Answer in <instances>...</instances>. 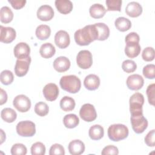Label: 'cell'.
<instances>
[{
  "label": "cell",
  "mask_w": 155,
  "mask_h": 155,
  "mask_svg": "<svg viewBox=\"0 0 155 155\" xmlns=\"http://www.w3.org/2000/svg\"><path fill=\"white\" fill-rule=\"evenodd\" d=\"M74 38L76 44L81 46L88 45L97 40V33L94 24L86 25L84 28L76 30Z\"/></svg>",
  "instance_id": "6da1fadb"
},
{
  "label": "cell",
  "mask_w": 155,
  "mask_h": 155,
  "mask_svg": "<svg viewBox=\"0 0 155 155\" xmlns=\"http://www.w3.org/2000/svg\"><path fill=\"white\" fill-rule=\"evenodd\" d=\"M62 89L70 93H78L81 87V80L75 75H67L62 76L59 81Z\"/></svg>",
  "instance_id": "7a4b0ae2"
},
{
  "label": "cell",
  "mask_w": 155,
  "mask_h": 155,
  "mask_svg": "<svg viewBox=\"0 0 155 155\" xmlns=\"http://www.w3.org/2000/svg\"><path fill=\"white\" fill-rule=\"evenodd\" d=\"M128 133L129 131L127 127L121 124L111 125L108 128V136L109 139L115 142L127 138Z\"/></svg>",
  "instance_id": "3957f363"
},
{
  "label": "cell",
  "mask_w": 155,
  "mask_h": 155,
  "mask_svg": "<svg viewBox=\"0 0 155 155\" xmlns=\"http://www.w3.org/2000/svg\"><path fill=\"white\" fill-rule=\"evenodd\" d=\"M130 111L131 114L143 113L142 106L144 104V97L140 93H134L130 98Z\"/></svg>",
  "instance_id": "277c9868"
},
{
  "label": "cell",
  "mask_w": 155,
  "mask_h": 155,
  "mask_svg": "<svg viewBox=\"0 0 155 155\" xmlns=\"http://www.w3.org/2000/svg\"><path fill=\"white\" fill-rule=\"evenodd\" d=\"M131 124L133 131L137 134L142 133L148 127V120L143 113L131 114Z\"/></svg>",
  "instance_id": "5b68a950"
},
{
  "label": "cell",
  "mask_w": 155,
  "mask_h": 155,
  "mask_svg": "<svg viewBox=\"0 0 155 155\" xmlns=\"http://www.w3.org/2000/svg\"><path fill=\"white\" fill-rule=\"evenodd\" d=\"M16 128L17 133L22 137H31L36 133L35 124L30 120L19 122Z\"/></svg>",
  "instance_id": "8992f818"
},
{
  "label": "cell",
  "mask_w": 155,
  "mask_h": 155,
  "mask_svg": "<svg viewBox=\"0 0 155 155\" xmlns=\"http://www.w3.org/2000/svg\"><path fill=\"white\" fill-rule=\"evenodd\" d=\"M76 63L82 69L89 68L93 64L92 54L87 50H81L77 54Z\"/></svg>",
  "instance_id": "52a82bcc"
},
{
  "label": "cell",
  "mask_w": 155,
  "mask_h": 155,
  "mask_svg": "<svg viewBox=\"0 0 155 155\" xmlns=\"http://www.w3.org/2000/svg\"><path fill=\"white\" fill-rule=\"evenodd\" d=\"M80 117L86 122H92L97 117V113L94 107L90 104H84L79 111Z\"/></svg>",
  "instance_id": "ba28073f"
},
{
  "label": "cell",
  "mask_w": 155,
  "mask_h": 155,
  "mask_svg": "<svg viewBox=\"0 0 155 155\" xmlns=\"http://www.w3.org/2000/svg\"><path fill=\"white\" fill-rule=\"evenodd\" d=\"M13 104L15 108L21 113L27 112L31 107L30 99L24 94L16 96L13 99Z\"/></svg>",
  "instance_id": "9c48e42d"
},
{
  "label": "cell",
  "mask_w": 155,
  "mask_h": 155,
  "mask_svg": "<svg viewBox=\"0 0 155 155\" xmlns=\"http://www.w3.org/2000/svg\"><path fill=\"white\" fill-rule=\"evenodd\" d=\"M31 62V58L29 56L25 59H17L15 66V73L16 76L22 77L25 76L28 71Z\"/></svg>",
  "instance_id": "30bf717a"
},
{
  "label": "cell",
  "mask_w": 155,
  "mask_h": 155,
  "mask_svg": "<svg viewBox=\"0 0 155 155\" xmlns=\"http://www.w3.org/2000/svg\"><path fill=\"white\" fill-rule=\"evenodd\" d=\"M42 92L47 101H53L57 99L59 95V88L56 84L49 83L44 86Z\"/></svg>",
  "instance_id": "8fae6325"
},
{
  "label": "cell",
  "mask_w": 155,
  "mask_h": 155,
  "mask_svg": "<svg viewBox=\"0 0 155 155\" xmlns=\"http://www.w3.org/2000/svg\"><path fill=\"white\" fill-rule=\"evenodd\" d=\"M128 88L131 90H140L143 85V78L138 74H133L127 78L126 81Z\"/></svg>",
  "instance_id": "7c38bea8"
},
{
  "label": "cell",
  "mask_w": 155,
  "mask_h": 155,
  "mask_svg": "<svg viewBox=\"0 0 155 155\" xmlns=\"http://www.w3.org/2000/svg\"><path fill=\"white\" fill-rule=\"evenodd\" d=\"M1 36L0 41L2 42L8 44L12 42L16 38V33L15 30L10 27H4L2 25L0 26Z\"/></svg>",
  "instance_id": "4fadbf2b"
},
{
  "label": "cell",
  "mask_w": 155,
  "mask_h": 155,
  "mask_svg": "<svg viewBox=\"0 0 155 155\" xmlns=\"http://www.w3.org/2000/svg\"><path fill=\"white\" fill-rule=\"evenodd\" d=\"M15 56L18 59H25L30 56V48L25 42H19L17 44L13 50Z\"/></svg>",
  "instance_id": "5bb4252c"
},
{
  "label": "cell",
  "mask_w": 155,
  "mask_h": 155,
  "mask_svg": "<svg viewBox=\"0 0 155 155\" xmlns=\"http://www.w3.org/2000/svg\"><path fill=\"white\" fill-rule=\"evenodd\" d=\"M54 42L60 48H65L70 42V38L68 33L64 30H59L56 32L54 36Z\"/></svg>",
  "instance_id": "9a60e30c"
},
{
  "label": "cell",
  "mask_w": 155,
  "mask_h": 155,
  "mask_svg": "<svg viewBox=\"0 0 155 155\" xmlns=\"http://www.w3.org/2000/svg\"><path fill=\"white\" fill-rule=\"evenodd\" d=\"M37 17L43 21L51 20L54 16V10L49 5H42L37 10Z\"/></svg>",
  "instance_id": "2e32d148"
},
{
  "label": "cell",
  "mask_w": 155,
  "mask_h": 155,
  "mask_svg": "<svg viewBox=\"0 0 155 155\" xmlns=\"http://www.w3.org/2000/svg\"><path fill=\"white\" fill-rule=\"evenodd\" d=\"M53 67L59 73L66 71L70 67V61L65 56L58 57L53 62Z\"/></svg>",
  "instance_id": "e0dca14e"
},
{
  "label": "cell",
  "mask_w": 155,
  "mask_h": 155,
  "mask_svg": "<svg viewBox=\"0 0 155 155\" xmlns=\"http://www.w3.org/2000/svg\"><path fill=\"white\" fill-rule=\"evenodd\" d=\"M84 85L88 90H95L100 85V79L96 74H90L85 78Z\"/></svg>",
  "instance_id": "ac0fdd59"
},
{
  "label": "cell",
  "mask_w": 155,
  "mask_h": 155,
  "mask_svg": "<svg viewBox=\"0 0 155 155\" xmlns=\"http://www.w3.org/2000/svg\"><path fill=\"white\" fill-rule=\"evenodd\" d=\"M125 12L129 16L136 18L141 15L142 12V7L139 2L132 1L127 5Z\"/></svg>",
  "instance_id": "d6986e66"
},
{
  "label": "cell",
  "mask_w": 155,
  "mask_h": 155,
  "mask_svg": "<svg viewBox=\"0 0 155 155\" xmlns=\"http://www.w3.org/2000/svg\"><path fill=\"white\" fill-rule=\"evenodd\" d=\"M69 153L72 155H80L85 151V145L82 141L75 139L71 141L68 144Z\"/></svg>",
  "instance_id": "ffe728a7"
},
{
  "label": "cell",
  "mask_w": 155,
  "mask_h": 155,
  "mask_svg": "<svg viewBox=\"0 0 155 155\" xmlns=\"http://www.w3.org/2000/svg\"><path fill=\"white\" fill-rule=\"evenodd\" d=\"M97 33V39L99 41H104L107 39L110 35V29L104 23L99 22L94 24Z\"/></svg>",
  "instance_id": "44dd1931"
},
{
  "label": "cell",
  "mask_w": 155,
  "mask_h": 155,
  "mask_svg": "<svg viewBox=\"0 0 155 155\" xmlns=\"http://www.w3.org/2000/svg\"><path fill=\"white\" fill-rule=\"evenodd\" d=\"M55 6L62 14H68L73 10V3L70 0H56Z\"/></svg>",
  "instance_id": "7402d4cb"
},
{
  "label": "cell",
  "mask_w": 155,
  "mask_h": 155,
  "mask_svg": "<svg viewBox=\"0 0 155 155\" xmlns=\"http://www.w3.org/2000/svg\"><path fill=\"white\" fill-rule=\"evenodd\" d=\"M89 12L90 16L95 19H99L102 18L105 13L106 9L104 6L101 4H93L89 9Z\"/></svg>",
  "instance_id": "603a6c76"
},
{
  "label": "cell",
  "mask_w": 155,
  "mask_h": 155,
  "mask_svg": "<svg viewBox=\"0 0 155 155\" xmlns=\"http://www.w3.org/2000/svg\"><path fill=\"white\" fill-rule=\"evenodd\" d=\"M56 52V49L49 42H46L43 44L39 49V53L42 57L45 59H48L51 58Z\"/></svg>",
  "instance_id": "cb8c5ba5"
},
{
  "label": "cell",
  "mask_w": 155,
  "mask_h": 155,
  "mask_svg": "<svg viewBox=\"0 0 155 155\" xmlns=\"http://www.w3.org/2000/svg\"><path fill=\"white\" fill-rule=\"evenodd\" d=\"M140 50H141V48L139 44H137V43L126 44V46L125 48V54L130 58H134L137 57L139 54Z\"/></svg>",
  "instance_id": "d4e9b609"
},
{
  "label": "cell",
  "mask_w": 155,
  "mask_h": 155,
  "mask_svg": "<svg viewBox=\"0 0 155 155\" xmlns=\"http://www.w3.org/2000/svg\"><path fill=\"white\" fill-rule=\"evenodd\" d=\"M88 134L92 140H99L104 136V128L100 125H94L90 128Z\"/></svg>",
  "instance_id": "484cf974"
},
{
  "label": "cell",
  "mask_w": 155,
  "mask_h": 155,
  "mask_svg": "<svg viewBox=\"0 0 155 155\" xmlns=\"http://www.w3.org/2000/svg\"><path fill=\"white\" fill-rule=\"evenodd\" d=\"M116 28L120 31L128 30L131 27V22L128 18L125 17H119L114 21Z\"/></svg>",
  "instance_id": "4316f807"
},
{
  "label": "cell",
  "mask_w": 155,
  "mask_h": 155,
  "mask_svg": "<svg viewBox=\"0 0 155 155\" xmlns=\"http://www.w3.org/2000/svg\"><path fill=\"white\" fill-rule=\"evenodd\" d=\"M36 36L40 40L48 39L51 34L50 27L47 25H40L36 29Z\"/></svg>",
  "instance_id": "83f0119b"
},
{
  "label": "cell",
  "mask_w": 155,
  "mask_h": 155,
  "mask_svg": "<svg viewBox=\"0 0 155 155\" xmlns=\"http://www.w3.org/2000/svg\"><path fill=\"white\" fill-rule=\"evenodd\" d=\"M1 117L5 122L12 123L16 120L17 114L13 109L11 108H5L1 111Z\"/></svg>",
  "instance_id": "f1b7e54d"
},
{
  "label": "cell",
  "mask_w": 155,
  "mask_h": 155,
  "mask_svg": "<svg viewBox=\"0 0 155 155\" xmlns=\"http://www.w3.org/2000/svg\"><path fill=\"white\" fill-rule=\"evenodd\" d=\"M75 101L71 97L65 96L63 97L60 101V107L64 111H72L75 107Z\"/></svg>",
  "instance_id": "f546056e"
},
{
  "label": "cell",
  "mask_w": 155,
  "mask_h": 155,
  "mask_svg": "<svg viewBox=\"0 0 155 155\" xmlns=\"http://www.w3.org/2000/svg\"><path fill=\"white\" fill-rule=\"evenodd\" d=\"M63 123L65 127L68 128H75L79 123L78 117L74 114H68L64 116Z\"/></svg>",
  "instance_id": "4dcf8cb0"
},
{
  "label": "cell",
  "mask_w": 155,
  "mask_h": 155,
  "mask_svg": "<svg viewBox=\"0 0 155 155\" xmlns=\"http://www.w3.org/2000/svg\"><path fill=\"white\" fill-rule=\"evenodd\" d=\"M13 18V13L7 6L1 7L0 10V19L3 23L7 24L12 21Z\"/></svg>",
  "instance_id": "1f68e13d"
},
{
  "label": "cell",
  "mask_w": 155,
  "mask_h": 155,
  "mask_svg": "<svg viewBox=\"0 0 155 155\" xmlns=\"http://www.w3.org/2000/svg\"><path fill=\"white\" fill-rule=\"evenodd\" d=\"M49 111L48 105L44 102H39L35 106V112L39 116H46Z\"/></svg>",
  "instance_id": "d6a6232c"
},
{
  "label": "cell",
  "mask_w": 155,
  "mask_h": 155,
  "mask_svg": "<svg viewBox=\"0 0 155 155\" xmlns=\"http://www.w3.org/2000/svg\"><path fill=\"white\" fill-rule=\"evenodd\" d=\"M1 82L2 84L7 85L11 84L14 79V76L13 73L8 70H5L2 71L0 75Z\"/></svg>",
  "instance_id": "836d02e7"
},
{
  "label": "cell",
  "mask_w": 155,
  "mask_h": 155,
  "mask_svg": "<svg viewBox=\"0 0 155 155\" xmlns=\"http://www.w3.org/2000/svg\"><path fill=\"white\" fill-rule=\"evenodd\" d=\"M45 150V145L40 142H35L31 147V154L32 155H44Z\"/></svg>",
  "instance_id": "e575fe53"
},
{
  "label": "cell",
  "mask_w": 155,
  "mask_h": 155,
  "mask_svg": "<svg viewBox=\"0 0 155 155\" xmlns=\"http://www.w3.org/2000/svg\"><path fill=\"white\" fill-rule=\"evenodd\" d=\"M27 152V148L22 143H15L11 148V154L12 155H25Z\"/></svg>",
  "instance_id": "d590c367"
},
{
  "label": "cell",
  "mask_w": 155,
  "mask_h": 155,
  "mask_svg": "<svg viewBox=\"0 0 155 155\" xmlns=\"http://www.w3.org/2000/svg\"><path fill=\"white\" fill-rule=\"evenodd\" d=\"M122 2L121 0H106L105 3L107 6V10L120 12Z\"/></svg>",
  "instance_id": "8d00e7d4"
},
{
  "label": "cell",
  "mask_w": 155,
  "mask_h": 155,
  "mask_svg": "<svg viewBox=\"0 0 155 155\" xmlns=\"http://www.w3.org/2000/svg\"><path fill=\"white\" fill-rule=\"evenodd\" d=\"M123 70L128 73L134 72L137 68V65L134 61L130 59L124 61L122 64Z\"/></svg>",
  "instance_id": "74e56055"
},
{
  "label": "cell",
  "mask_w": 155,
  "mask_h": 155,
  "mask_svg": "<svg viewBox=\"0 0 155 155\" xmlns=\"http://www.w3.org/2000/svg\"><path fill=\"white\" fill-rule=\"evenodd\" d=\"M143 74L147 79H154L155 78V65L152 64L145 65L143 68Z\"/></svg>",
  "instance_id": "f35d334b"
},
{
  "label": "cell",
  "mask_w": 155,
  "mask_h": 155,
  "mask_svg": "<svg viewBox=\"0 0 155 155\" xmlns=\"http://www.w3.org/2000/svg\"><path fill=\"white\" fill-rule=\"evenodd\" d=\"M155 52L153 47H146L142 51V58L145 61H152L154 59Z\"/></svg>",
  "instance_id": "ab89813d"
},
{
  "label": "cell",
  "mask_w": 155,
  "mask_h": 155,
  "mask_svg": "<svg viewBox=\"0 0 155 155\" xmlns=\"http://www.w3.org/2000/svg\"><path fill=\"white\" fill-rule=\"evenodd\" d=\"M154 91H155V84H151L149 85L147 88V94L148 96V100L150 104L154 105Z\"/></svg>",
  "instance_id": "60d3db41"
},
{
  "label": "cell",
  "mask_w": 155,
  "mask_h": 155,
  "mask_svg": "<svg viewBox=\"0 0 155 155\" xmlns=\"http://www.w3.org/2000/svg\"><path fill=\"white\" fill-rule=\"evenodd\" d=\"M50 155H54V154H61L64 155L65 154V150L62 145L58 143H54L51 145L49 151Z\"/></svg>",
  "instance_id": "b9f144b4"
},
{
  "label": "cell",
  "mask_w": 155,
  "mask_h": 155,
  "mask_svg": "<svg viewBox=\"0 0 155 155\" xmlns=\"http://www.w3.org/2000/svg\"><path fill=\"white\" fill-rule=\"evenodd\" d=\"M155 130H152L145 137V142L148 147H154L155 145Z\"/></svg>",
  "instance_id": "7bdbcfd3"
},
{
  "label": "cell",
  "mask_w": 155,
  "mask_h": 155,
  "mask_svg": "<svg viewBox=\"0 0 155 155\" xmlns=\"http://www.w3.org/2000/svg\"><path fill=\"white\" fill-rule=\"evenodd\" d=\"M140 40L139 36L137 33L135 32H131L128 33L126 36L125 39V41L126 44L128 43H137L139 44Z\"/></svg>",
  "instance_id": "ee69618b"
},
{
  "label": "cell",
  "mask_w": 155,
  "mask_h": 155,
  "mask_svg": "<svg viewBox=\"0 0 155 155\" xmlns=\"http://www.w3.org/2000/svg\"><path fill=\"white\" fill-rule=\"evenodd\" d=\"M101 154L102 155H107V154H119V150L118 148L114 146V145H108L105 147L102 151Z\"/></svg>",
  "instance_id": "f6af8a7d"
},
{
  "label": "cell",
  "mask_w": 155,
  "mask_h": 155,
  "mask_svg": "<svg viewBox=\"0 0 155 155\" xmlns=\"http://www.w3.org/2000/svg\"><path fill=\"white\" fill-rule=\"evenodd\" d=\"M8 1L12 5L13 8L17 10L22 8L26 3L25 0H8Z\"/></svg>",
  "instance_id": "bcb514c9"
},
{
  "label": "cell",
  "mask_w": 155,
  "mask_h": 155,
  "mask_svg": "<svg viewBox=\"0 0 155 155\" xmlns=\"http://www.w3.org/2000/svg\"><path fill=\"white\" fill-rule=\"evenodd\" d=\"M7 94L2 88H1V101H0V104L2 105L4 103L7 102Z\"/></svg>",
  "instance_id": "7dc6e473"
}]
</instances>
